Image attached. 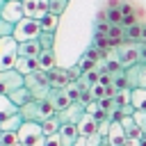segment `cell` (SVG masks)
Segmentation results:
<instances>
[{"label":"cell","instance_id":"1","mask_svg":"<svg viewBox=\"0 0 146 146\" xmlns=\"http://www.w3.org/2000/svg\"><path fill=\"white\" fill-rule=\"evenodd\" d=\"M18 112H21L23 121H36V123H43L46 119L57 116V110H55V105L50 103V98H43V100L32 98V100L25 103Z\"/></svg>","mask_w":146,"mask_h":146},{"label":"cell","instance_id":"2","mask_svg":"<svg viewBox=\"0 0 146 146\" xmlns=\"http://www.w3.org/2000/svg\"><path fill=\"white\" fill-rule=\"evenodd\" d=\"M16 137H18V144L21 146H46L43 128L36 121H23V125L16 132Z\"/></svg>","mask_w":146,"mask_h":146},{"label":"cell","instance_id":"3","mask_svg":"<svg viewBox=\"0 0 146 146\" xmlns=\"http://www.w3.org/2000/svg\"><path fill=\"white\" fill-rule=\"evenodd\" d=\"M39 34H41V25H39V21H34V18H21L16 25H14V41L16 43H25V41H34V39H39Z\"/></svg>","mask_w":146,"mask_h":146},{"label":"cell","instance_id":"4","mask_svg":"<svg viewBox=\"0 0 146 146\" xmlns=\"http://www.w3.org/2000/svg\"><path fill=\"white\" fill-rule=\"evenodd\" d=\"M25 87L32 91V98H36V100L48 98V94L52 89L48 82V73H43V71H34V73L25 75Z\"/></svg>","mask_w":146,"mask_h":146},{"label":"cell","instance_id":"5","mask_svg":"<svg viewBox=\"0 0 146 146\" xmlns=\"http://www.w3.org/2000/svg\"><path fill=\"white\" fill-rule=\"evenodd\" d=\"M18 62V43L14 36H2L0 39V71L14 68Z\"/></svg>","mask_w":146,"mask_h":146},{"label":"cell","instance_id":"6","mask_svg":"<svg viewBox=\"0 0 146 146\" xmlns=\"http://www.w3.org/2000/svg\"><path fill=\"white\" fill-rule=\"evenodd\" d=\"M114 55L123 68L135 66L139 64V57H141V43H119L114 48Z\"/></svg>","mask_w":146,"mask_h":146},{"label":"cell","instance_id":"7","mask_svg":"<svg viewBox=\"0 0 146 146\" xmlns=\"http://www.w3.org/2000/svg\"><path fill=\"white\" fill-rule=\"evenodd\" d=\"M25 84V75L18 73L16 68H9V71H0V94L9 96L11 91H16L18 87Z\"/></svg>","mask_w":146,"mask_h":146},{"label":"cell","instance_id":"8","mask_svg":"<svg viewBox=\"0 0 146 146\" xmlns=\"http://www.w3.org/2000/svg\"><path fill=\"white\" fill-rule=\"evenodd\" d=\"M125 73V82L130 89H146V64H135V66H128L123 68Z\"/></svg>","mask_w":146,"mask_h":146},{"label":"cell","instance_id":"9","mask_svg":"<svg viewBox=\"0 0 146 146\" xmlns=\"http://www.w3.org/2000/svg\"><path fill=\"white\" fill-rule=\"evenodd\" d=\"M21 5H23L25 18L41 21V18L48 14V0H21Z\"/></svg>","mask_w":146,"mask_h":146},{"label":"cell","instance_id":"10","mask_svg":"<svg viewBox=\"0 0 146 146\" xmlns=\"http://www.w3.org/2000/svg\"><path fill=\"white\" fill-rule=\"evenodd\" d=\"M0 18L9 21V23H14V25H16L21 18H25L21 0H7V2H5V7H2V14H0Z\"/></svg>","mask_w":146,"mask_h":146},{"label":"cell","instance_id":"11","mask_svg":"<svg viewBox=\"0 0 146 146\" xmlns=\"http://www.w3.org/2000/svg\"><path fill=\"white\" fill-rule=\"evenodd\" d=\"M48 82L52 89H66L71 84V78H68V68H59L55 66L52 71H48Z\"/></svg>","mask_w":146,"mask_h":146},{"label":"cell","instance_id":"12","mask_svg":"<svg viewBox=\"0 0 146 146\" xmlns=\"http://www.w3.org/2000/svg\"><path fill=\"white\" fill-rule=\"evenodd\" d=\"M57 116H59L62 123H75V125H78V121L84 116V105H82V103H71V107H66V110L59 112Z\"/></svg>","mask_w":146,"mask_h":146},{"label":"cell","instance_id":"13","mask_svg":"<svg viewBox=\"0 0 146 146\" xmlns=\"http://www.w3.org/2000/svg\"><path fill=\"white\" fill-rule=\"evenodd\" d=\"M48 98H50V103L55 105V110H57V114L59 112H64L66 107H71V98H68V94L64 91V89H50V94H48Z\"/></svg>","mask_w":146,"mask_h":146},{"label":"cell","instance_id":"14","mask_svg":"<svg viewBox=\"0 0 146 146\" xmlns=\"http://www.w3.org/2000/svg\"><path fill=\"white\" fill-rule=\"evenodd\" d=\"M105 139L110 141V146H125V130H123V125L119 121H112L110 123V132H107Z\"/></svg>","mask_w":146,"mask_h":146},{"label":"cell","instance_id":"15","mask_svg":"<svg viewBox=\"0 0 146 146\" xmlns=\"http://www.w3.org/2000/svg\"><path fill=\"white\" fill-rule=\"evenodd\" d=\"M57 135H59V139H62V146H73V144H75V139L80 137V132H78V125H75V123H62Z\"/></svg>","mask_w":146,"mask_h":146},{"label":"cell","instance_id":"16","mask_svg":"<svg viewBox=\"0 0 146 146\" xmlns=\"http://www.w3.org/2000/svg\"><path fill=\"white\" fill-rule=\"evenodd\" d=\"M78 132H80L82 137H89V135L98 132V119L84 112V116H82V119L78 121Z\"/></svg>","mask_w":146,"mask_h":146},{"label":"cell","instance_id":"17","mask_svg":"<svg viewBox=\"0 0 146 146\" xmlns=\"http://www.w3.org/2000/svg\"><path fill=\"white\" fill-rule=\"evenodd\" d=\"M36 64H39V71L48 73L57 66V59H55V50H41L39 57H36Z\"/></svg>","mask_w":146,"mask_h":146},{"label":"cell","instance_id":"18","mask_svg":"<svg viewBox=\"0 0 146 146\" xmlns=\"http://www.w3.org/2000/svg\"><path fill=\"white\" fill-rule=\"evenodd\" d=\"M9 100H11V103H14V105L21 110L25 103H30V100H32V91H30V89L23 84V87H18L16 91H11V94H9Z\"/></svg>","mask_w":146,"mask_h":146},{"label":"cell","instance_id":"19","mask_svg":"<svg viewBox=\"0 0 146 146\" xmlns=\"http://www.w3.org/2000/svg\"><path fill=\"white\" fill-rule=\"evenodd\" d=\"M141 41V23H132L123 27V43H139Z\"/></svg>","mask_w":146,"mask_h":146},{"label":"cell","instance_id":"20","mask_svg":"<svg viewBox=\"0 0 146 146\" xmlns=\"http://www.w3.org/2000/svg\"><path fill=\"white\" fill-rule=\"evenodd\" d=\"M14 68L18 73H23V75H30L34 71H39V64H36V57H18V62H16Z\"/></svg>","mask_w":146,"mask_h":146},{"label":"cell","instance_id":"21","mask_svg":"<svg viewBox=\"0 0 146 146\" xmlns=\"http://www.w3.org/2000/svg\"><path fill=\"white\" fill-rule=\"evenodd\" d=\"M14 114H18V107L9 100V96L0 94V123H2V121H7V119H9V116H14Z\"/></svg>","mask_w":146,"mask_h":146},{"label":"cell","instance_id":"22","mask_svg":"<svg viewBox=\"0 0 146 146\" xmlns=\"http://www.w3.org/2000/svg\"><path fill=\"white\" fill-rule=\"evenodd\" d=\"M39 52H41L39 39H34V41H25V43H18V57H39Z\"/></svg>","mask_w":146,"mask_h":146},{"label":"cell","instance_id":"23","mask_svg":"<svg viewBox=\"0 0 146 146\" xmlns=\"http://www.w3.org/2000/svg\"><path fill=\"white\" fill-rule=\"evenodd\" d=\"M21 125H23V116H21V112H18V114L9 116L7 121H2V123H0V130H2V132H18Z\"/></svg>","mask_w":146,"mask_h":146},{"label":"cell","instance_id":"24","mask_svg":"<svg viewBox=\"0 0 146 146\" xmlns=\"http://www.w3.org/2000/svg\"><path fill=\"white\" fill-rule=\"evenodd\" d=\"M39 25H41V32H55L57 25H59V16H55V14L48 11V14L39 21Z\"/></svg>","mask_w":146,"mask_h":146},{"label":"cell","instance_id":"25","mask_svg":"<svg viewBox=\"0 0 146 146\" xmlns=\"http://www.w3.org/2000/svg\"><path fill=\"white\" fill-rule=\"evenodd\" d=\"M59 125H62L59 116H50V119H46V121L41 123V128H43V135H46V137H48V135H57V132H59Z\"/></svg>","mask_w":146,"mask_h":146},{"label":"cell","instance_id":"26","mask_svg":"<svg viewBox=\"0 0 146 146\" xmlns=\"http://www.w3.org/2000/svg\"><path fill=\"white\" fill-rule=\"evenodd\" d=\"M130 105L135 110H146V89H132Z\"/></svg>","mask_w":146,"mask_h":146},{"label":"cell","instance_id":"27","mask_svg":"<svg viewBox=\"0 0 146 146\" xmlns=\"http://www.w3.org/2000/svg\"><path fill=\"white\" fill-rule=\"evenodd\" d=\"M103 16H105V21L110 23V25H121V21H123V16H121V9L119 7H114V9H103Z\"/></svg>","mask_w":146,"mask_h":146},{"label":"cell","instance_id":"28","mask_svg":"<svg viewBox=\"0 0 146 146\" xmlns=\"http://www.w3.org/2000/svg\"><path fill=\"white\" fill-rule=\"evenodd\" d=\"M39 46L41 50H55V32H41L39 34Z\"/></svg>","mask_w":146,"mask_h":146},{"label":"cell","instance_id":"29","mask_svg":"<svg viewBox=\"0 0 146 146\" xmlns=\"http://www.w3.org/2000/svg\"><path fill=\"white\" fill-rule=\"evenodd\" d=\"M68 7V0H48V11L55 16H62Z\"/></svg>","mask_w":146,"mask_h":146},{"label":"cell","instance_id":"30","mask_svg":"<svg viewBox=\"0 0 146 146\" xmlns=\"http://www.w3.org/2000/svg\"><path fill=\"white\" fill-rule=\"evenodd\" d=\"M11 34H14V23L0 18V39H2V36H11Z\"/></svg>","mask_w":146,"mask_h":146},{"label":"cell","instance_id":"31","mask_svg":"<svg viewBox=\"0 0 146 146\" xmlns=\"http://www.w3.org/2000/svg\"><path fill=\"white\" fill-rule=\"evenodd\" d=\"M132 119H135V123H137L141 130H146V110H135Z\"/></svg>","mask_w":146,"mask_h":146},{"label":"cell","instance_id":"32","mask_svg":"<svg viewBox=\"0 0 146 146\" xmlns=\"http://www.w3.org/2000/svg\"><path fill=\"white\" fill-rule=\"evenodd\" d=\"M46 146H62L59 135H48V137H46Z\"/></svg>","mask_w":146,"mask_h":146},{"label":"cell","instance_id":"33","mask_svg":"<svg viewBox=\"0 0 146 146\" xmlns=\"http://www.w3.org/2000/svg\"><path fill=\"white\" fill-rule=\"evenodd\" d=\"M73 146H87V137H82V135H80V137L75 139V144H73Z\"/></svg>","mask_w":146,"mask_h":146},{"label":"cell","instance_id":"34","mask_svg":"<svg viewBox=\"0 0 146 146\" xmlns=\"http://www.w3.org/2000/svg\"><path fill=\"white\" fill-rule=\"evenodd\" d=\"M141 64H146V43H141V57H139Z\"/></svg>","mask_w":146,"mask_h":146},{"label":"cell","instance_id":"35","mask_svg":"<svg viewBox=\"0 0 146 146\" xmlns=\"http://www.w3.org/2000/svg\"><path fill=\"white\" fill-rule=\"evenodd\" d=\"M139 43H146V25H141V41Z\"/></svg>","mask_w":146,"mask_h":146},{"label":"cell","instance_id":"36","mask_svg":"<svg viewBox=\"0 0 146 146\" xmlns=\"http://www.w3.org/2000/svg\"><path fill=\"white\" fill-rule=\"evenodd\" d=\"M5 2H7V0H0V14H2V7H5Z\"/></svg>","mask_w":146,"mask_h":146}]
</instances>
